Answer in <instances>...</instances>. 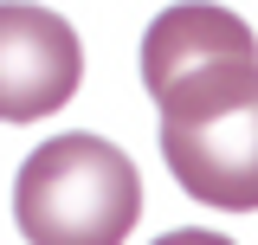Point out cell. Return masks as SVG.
I'll return each mask as SVG.
<instances>
[{"instance_id":"6da1fadb","label":"cell","mask_w":258,"mask_h":245,"mask_svg":"<svg viewBox=\"0 0 258 245\" xmlns=\"http://www.w3.org/2000/svg\"><path fill=\"white\" fill-rule=\"evenodd\" d=\"M161 161L181 194L220 213H258V58H213L155 91Z\"/></svg>"},{"instance_id":"7a4b0ae2","label":"cell","mask_w":258,"mask_h":245,"mask_svg":"<svg viewBox=\"0 0 258 245\" xmlns=\"http://www.w3.org/2000/svg\"><path fill=\"white\" fill-rule=\"evenodd\" d=\"M142 219V174L103 136H52L13 174V226L26 245H123Z\"/></svg>"},{"instance_id":"3957f363","label":"cell","mask_w":258,"mask_h":245,"mask_svg":"<svg viewBox=\"0 0 258 245\" xmlns=\"http://www.w3.org/2000/svg\"><path fill=\"white\" fill-rule=\"evenodd\" d=\"M84 45L52 7L0 0V122H45L78 97Z\"/></svg>"},{"instance_id":"277c9868","label":"cell","mask_w":258,"mask_h":245,"mask_svg":"<svg viewBox=\"0 0 258 245\" xmlns=\"http://www.w3.org/2000/svg\"><path fill=\"white\" fill-rule=\"evenodd\" d=\"M213 58H258V32L239 13L213 7V0H181L142 32V84H149V97Z\"/></svg>"},{"instance_id":"5b68a950","label":"cell","mask_w":258,"mask_h":245,"mask_svg":"<svg viewBox=\"0 0 258 245\" xmlns=\"http://www.w3.org/2000/svg\"><path fill=\"white\" fill-rule=\"evenodd\" d=\"M155 245H232L226 232H207V226H181V232H161Z\"/></svg>"}]
</instances>
